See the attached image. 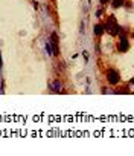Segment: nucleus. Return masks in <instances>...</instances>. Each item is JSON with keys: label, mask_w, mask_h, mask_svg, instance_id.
<instances>
[{"label": "nucleus", "mask_w": 134, "mask_h": 156, "mask_svg": "<svg viewBox=\"0 0 134 156\" xmlns=\"http://www.w3.org/2000/svg\"><path fill=\"white\" fill-rule=\"evenodd\" d=\"M0 69H2V58H0Z\"/></svg>", "instance_id": "1a4fd4ad"}, {"label": "nucleus", "mask_w": 134, "mask_h": 156, "mask_svg": "<svg viewBox=\"0 0 134 156\" xmlns=\"http://www.w3.org/2000/svg\"><path fill=\"white\" fill-rule=\"evenodd\" d=\"M107 29L111 35H117L119 34V26L114 23V17H110L108 19V23H107Z\"/></svg>", "instance_id": "f257e3e1"}, {"label": "nucleus", "mask_w": 134, "mask_h": 156, "mask_svg": "<svg viewBox=\"0 0 134 156\" xmlns=\"http://www.w3.org/2000/svg\"><path fill=\"white\" fill-rule=\"evenodd\" d=\"M95 34L98 35V37L104 34V26H101V25H96V26H95Z\"/></svg>", "instance_id": "39448f33"}, {"label": "nucleus", "mask_w": 134, "mask_h": 156, "mask_svg": "<svg viewBox=\"0 0 134 156\" xmlns=\"http://www.w3.org/2000/svg\"><path fill=\"white\" fill-rule=\"evenodd\" d=\"M46 51H47L49 55H55V54H53V51H52V43H50V42L46 43Z\"/></svg>", "instance_id": "0eeeda50"}, {"label": "nucleus", "mask_w": 134, "mask_h": 156, "mask_svg": "<svg viewBox=\"0 0 134 156\" xmlns=\"http://www.w3.org/2000/svg\"><path fill=\"white\" fill-rule=\"evenodd\" d=\"M127 49H128V42H127V38H125V37H122V38H120V42H119V51L125 52Z\"/></svg>", "instance_id": "20e7f679"}, {"label": "nucleus", "mask_w": 134, "mask_h": 156, "mask_svg": "<svg viewBox=\"0 0 134 156\" xmlns=\"http://www.w3.org/2000/svg\"><path fill=\"white\" fill-rule=\"evenodd\" d=\"M49 89L58 93V92H61V89H62V84H61V81H60V80H55V81L49 83Z\"/></svg>", "instance_id": "7ed1b4c3"}, {"label": "nucleus", "mask_w": 134, "mask_h": 156, "mask_svg": "<svg viewBox=\"0 0 134 156\" xmlns=\"http://www.w3.org/2000/svg\"><path fill=\"white\" fill-rule=\"evenodd\" d=\"M107 78H108V83L110 84H117L119 83V74L116 72V70L110 69L108 74H107Z\"/></svg>", "instance_id": "f03ea898"}, {"label": "nucleus", "mask_w": 134, "mask_h": 156, "mask_svg": "<svg viewBox=\"0 0 134 156\" xmlns=\"http://www.w3.org/2000/svg\"><path fill=\"white\" fill-rule=\"evenodd\" d=\"M82 57H84V60H86V63H87V61H88V52L84 51V52H82Z\"/></svg>", "instance_id": "6e6552de"}, {"label": "nucleus", "mask_w": 134, "mask_h": 156, "mask_svg": "<svg viewBox=\"0 0 134 156\" xmlns=\"http://www.w3.org/2000/svg\"><path fill=\"white\" fill-rule=\"evenodd\" d=\"M122 5H123V0H113V2H111V6L113 8H119Z\"/></svg>", "instance_id": "423d86ee"}, {"label": "nucleus", "mask_w": 134, "mask_h": 156, "mask_svg": "<svg viewBox=\"0 0 134 156\" xmlns=\"http://www.w3.org/2000/svg\"><path fill=\"white\" fill-rule=\"evenodd\" d=\"M101 2H102V3H105V2H107V0H101Z\"/></svg>", "instance_id": "9d476101"}]
</instances>
